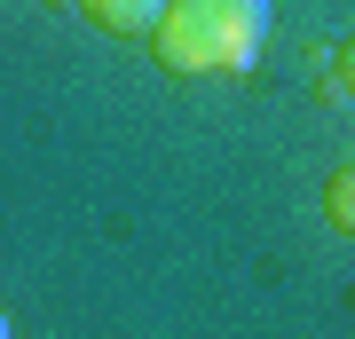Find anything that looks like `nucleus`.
<instances>
[{"label": "nucleus", "instance_id": "1", "mask_svg": "<svg viewBox=\"0 0 355 339\" xmlns=\"http://www.w3.org/2000/svg\"><path fill=\"white\" fill-rule=\"evenodd\" d=\"M150 48L174 79L253 71L268 48V0H174L166 24L150 32Z\"/></svg>", "mask_w": 355, "mask_h": 339}, {"label": "nucleus", "instance_id": "2", "mask_svg": "<svg viewBox=\"0 0 355 339\" xmlns=\"http://www.w3.org/2000/svg\"><path fill=\"white\" fill-rule=\"evenodd\" d=\"M79 8H87V24L111 32V40H150L174 0H79Z\"/></svg>", "mask_w": 355, "mask_h": 339}, {"label": "nucleus", "instance_id": "3", "mask_svg": "<svg viewBox=\"0 0 355 339\" xmlns=\"http://www.w3.org/2000/svg\"><path fill=\"white\" fill-rule=\"evenodd\" d=\"M324 214H331V229H347L355 237V158L331 174V189H324Z\"/></svg>", "mask_w": 355, "mask_h": 339}, {"label": "nucleus", "instance_id": "4", "mask_svg": "<svg viewBox=\"0 0 355 339\" xmlns=\"http://www.w3.org/2000/svg\"><path fill=\"white\" fill-rule=\"evenodd\" d=\"M340 87L355 95V40H347V48H340Z\"/></svg>", "mask_w": 355, "mask_h": 339}, {"label": "nucleus", "instance_id": "5", "mask_svg": "<svg viewBox=\"0 0 355 339\" xmlns=\"http://www.w3.org/2000/svg\"><path fill=\"white\" fill-rule=\"evenodd\" d=\"M0 339H8V315H0Z\"/></svg>", "mask_w": 355, "mask_h": 339}]
</instances>
